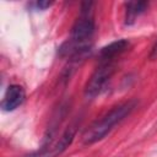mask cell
<instances>
[{"instance_id":"6da1fadb","label":"cell","mask_w":157,"mask_h":157,"mask_svg":"<svg viewBox=\"0 0 157 157\" xmlns=\"http://www.w3.org/2000/svg\"><path fill=\"white\" fill-rule=\"evenodd\" d=\"M137 102L135 99L124 102L114 108H112L107 114H104L99 120L93 123L83 134V142L86 145L94 144L102 140L117 124L121 123L126 117H129L136 108Z\"/></svg>"},{"instance_id":"7a4b0ae2","label":"cell","mask_w":157,"mask_h":157,"mask_svg":"<svg viewBox=\"0 0 157 157\" xmlns=\"http://www.w3.org/2000/svg\"><path fill=\"white\" fill-rule=\"evenodd\" d=\"M94 33V20L92 16V2H85L81 13L72 26L70 39L72 43L82 47H91Z\"/></svg>"},{"instance_id":"3957f363","label":"cell","mask_w":157,"mask_h":157,"mask_svg":"<svg viewBox=\"0 0 157 157\" xmlns=\"http://www.w3.org/2000/svg\"><path fill=\"white\" fill-rule=\"evenodd\" d=\"M115 72L114 61H99L85 87V96L90 99L99 96L107 87L110 77Z\"/></svg>"},{"instance_id":"277c9868","label":"cell","mask_w":157,"mask_h":157,"mask_svg":"<svg viewBox=\"0 0 157 157\" xmlns=\"http://www.w3.org/2000/svg\"><path fill=\"white\" fill-rule=\"evenodd\" d=\"M75 136V129L74 128H69L64 131V134L60 136V139L53 144L48 142L44 144L43 147L39 151L32 152L31 155L26 156V157H56L58 155H60L63 151H65L69 145L72 142Z\"/></svg>"},{"instance_id":"5b68a950","label":"cell","mask_w":157,"mask_h":157,"mask_svg":"<svg viewBox=\"0 0 157 157\" xmlns=\"http://www.w3.org/2000/svg\"><path fill=\"white\" fill-rule=\"evenodd\" d=\"M25 98H26V92L23 87H21L20 85H10L1 102V108L5 112H12L23 103Z\"/></svg>"},{"instance_id":"8992f818","label":"cell","mask_w":157,"mask_h":157,"mask_svg":"<svg viewBox=\"0 0 157 157\" xmlns=\"http://www.w3.org/2000/svg\"><path fill=\"white\" fill-rule=\"evenodd\" d=\"M129 47H130V42L128 39L114 40L101 49L99 61H115V59L120 56L124 52H126Z\"/></svg>"},{"instance_id":"52a82bcc","label":"cell","mask_w":157,"mask_h":157,"mask_svg":"<svg viewBox=\"0 0 157 157\" xmlns=\"http://www.w3.org/2000/svg\"><path fill=\"white\" fill-rule=\"evenodd\" d=\"M148 4L146 1H129L126 2V11H125V23L131 25L135 20L146 11Z\"/></svg>"},{"instance_id":"ba28073f","label":"cell","mask_w":157,"mask_h":157,"mask_svg":"<svg viewBox=\"0 0 157 157\" xmlns=\"http://www.w3.org/2000/svg\"><path fill=\"white\" fill-rule=\"evenodd\" d=\"M52 1H44V0H40V1H37L36 2V6H37V9H39V10H45V9H48L49 6H52Z\"/></svg>"},{"instance_id":"9c48e42d","label":"cell","mask_w":157,"mask_h":157,"mask_svg":"<svg viewBox=\"0 0 157 157\" xmlns=\"http://www.w3.org/2000/svg\"><path fill=\"white\" fill-rule=\"evenodd\" d=\"M150 59L151 60H156L157 59V40H156L155 45L152 47V50H151V54H150Z\"/></svg>"}]
</instances>
